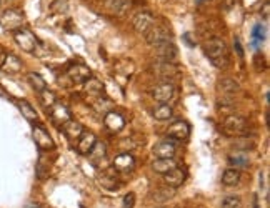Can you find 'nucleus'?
Returning a JSON list of instances; mask_svg holds the SVG:
<instances>
[{"mask_svg": "<svg viewBox=\"0 0 270 208\" xmlns=\"http://www.w3.org/2000/svg\"><path fill=\"white\" fill-rule=\"evenodd\" d=\"M204 52L208 60L217 68L227 67L228 50H227V43H225L222 38H210V40H207L204 43Z\"/></svg>", "mask_w": 270, "mask_h": 208, "instance_id": "obj_1", "label": "nucleus"}, {"mask_svg": "<svg viewBox=\"0 0 270 208\" xmlns=\"http://www.w3.org/2000/svg\"><path fill=\"white\" fill-rule=\"evenodd\" d=\"M0 25H2L4 30H18L24 25V13L18 8H5L0 13Z\"/></svg>", "mask_w": 270, "mask_h": 208, "instance_id": "obj_2", "label": "nucleus"}, {"mask_svg": "<svg viewBox=\"0 0 270 208\" xmlns=\"http://www.w3.org/2000/svg\"><path fill=\"white\" fill-rule=\"evenodd\" d=\"M14 40L24 52L32 53V52L37 50V45H38L37 37H35L30 30H27V28H18V30H15L14 32Z\"/></svg>", "mask_w": 270, "mask_h": 208, "instance_id": "obj_3", "label": "nucleus"}, {"mask_svg": "<svg viewBox=\"0 0 270 208\" xmlns=\"http://www.w3.org/2000/svg\"><path fill=\"white\" fill-rule=\"evenodd\" d=\"M224 130L228 135H244L247 132V120L242 115H228L224 120Z\"/></svg>", "mask_w": 270, "mask_h": 208, "instance_id": "obj_4", "label": "nucleus"}, {"mask_svg": "<svg viewBox=\"0 0 270 208\" xmlns=\"http://www.w3.org/2000/svg\"><path fill=\"white\" fill-rule=\"evenodd\" d=\"M32 137H34V140H35V143H37V147L40 148V150H54L55 148L54 138L50 137V133L45 130L44 125L35 123L34 130H32Z\"/></svg>", "mask_w": 270, "mask_h": 208, "instance_id": "obj_5", "label": "nucleus"}, {"mask_svg": "<svg viewBox=\"0 0 270 208\" xmlns=\"http://www.w3.org/2000/svg\"><path fill=\"white\" fill-rule=\"evenodd\" d=\"M145 40L152 47H158L165 42H172L170 40V32L165 27H160V25H154L150 28V30L145 33Z\"/></svg>", "mask_w": 270, "mask_h": 208, "instance_id": "obj_6", "label": "nucleus"}, {"mask_svg": "<svg viewBox=\"0 0 270 208\" xmlns=\"http://www.w3.org/2000/svg\"><path fill=\"white\" fill-rule=\"evenodd\" d=\"M154 25H155V17L150 12H138L132 20L134 30L140 33V35H145Z\"/></svg>", "mask_w": 270, "mask_h": 208, "instance_id": "obj_7", "label": "nucleus"}, {"mask_svg": "<svg viewBox=\"0 0 270 208\" xmlns=\"http://www.w3.org/2000/svg\"><path fill=\"white\" fill-rule=\"evenodd\" d=\"M167 135H168L170 140H177V142L187 140L188 135H190V125H188L187 122H184V120L174 122L172 125L168 127Z\"/></svg>", "mask_w": 270, "mask_h": 208, "instance_id": "obj_8", "label": "nucleus"}, {"mask_svg": "<svg viewBox=\"0 0 270 208\" xmlns=\"http://www.w3.org/2000/svg\"><path fill=\"white\" fill-rule=\"evenodd\" d=\"M67 75L74 83H84L92 77V72H90V68L87 65H84V63H72L67 70Z\"/></svg>", "mask_w": 270, "mask_h": 208, "instance_id": "obj_9", "label": "nucleus"}, {"mask_svg": "<svg viewBox=\"0 0 270 208\" xmlns=\"http://www.w3.org/2000/svg\"><path fill=\"white\" fill-rule=\"evenodd\" d=\"M50 117H52L54 123H57V125H65L68 120H72V113L65 105L62 103H57L55 102L52 107H50Z\"/></svg>", "mask_w": 270, "mask_h": 208, "instance_id": "obj_10", "label": "nucleus"}, {"mask_svg": "<svg viewBox=\"0 0 270 208\" xmlns=\"http://www.w3.org/2000/svg\"><path fill=\"white\" fill-rule=\"evenodd\" d=\"M185 178H187V173L182 167H175L174 170H170L168 173L164 175V182L165 185L170 187V188H178L184 185Z\"/></svg>", "mask_w": 270, "mask_h": 208, "instance_id": "obj_11", "label": "nucleus"}, {"mask_svg": "<svg viewBox=\"0 0 270 208\" xmlns=\"http://www.w3.org/2000/svg\"><path fill=\"white\" fill-rule=\"evenodd\" d=\"M154 48H155V55H157V58H160L162 62L172 63L175 58H177V47H175L172 42H165L162 45L154 47Z\"/></svg>", "mask_w": 270, "mask_h": 208, "instance_id": "obj_12", "label": "nucleus"}, {"mask_svg": "<svg viewBox=\"0 0 270 208\" xmlns=\"http://www.w3.org/2000/svg\"><path fill=\"white\" fill-rule=\"evenodd\" d=\"M152 95H154V98H155L157 102L165 103V102H168V100H172V98H174V95H175V87L172 85V83H168V82L160 83V85H157V87L154 88Z\"/></svg>", "mask_w": 270, "mask_h": 208, "instance_id": "obj_13", "label": "nucleus"}, {"mask_svg": "<svg viewBox=\"0 0 270 208\" xmlns=\"http://www.w3.org/2000/svg\"><path fill=\"white\" fill-rule=\"evenodd\" d=\"M134 167H135V158L130 155L128 152L120 153V155H117L114 158V168L118 172H124V173L132 172Z\"/></svg>", "mask_w": 270, "mask_h": 208, "instance_id": "obj_14", "label": "nucleus"}, {"mask_svg": "<svg viewBox=\"0 0 270 208\" xmlns=\"http://www.w3.org/2000/svg\"><path fill=\"white\" fill-rule=\"evenodd\" d=\"M104 125L107 127L110 132H120L125 127V120H124V117L120 115V113L110 110V112L105 113Z\"/></svg>", "mask_w": 270, "mask_h": 208, "instance_id": "obj_15", "label": "nucleus"}, {"mask_svg": "<svg viewBox=\"0 0 270 208\" xmlns=\"http://www.w3.org/2000/svg\"><path fill=\"white\" fill-rule=\"evenodd\" d=\"M95 142H97V137L94 135L92 132H84L78 138L77 143V152L82 153V155H88V152L92 150Z\"/></svg>", "mask_w": 270, "mask_h": 208, "instance_id": "obj_16", "label": "nucleus"}, {"mask_svg": "<svg viewBox=\"0 0 270 208\" xmlns=\"http://www.w3.org/2000/svg\"><path fill=\"white\" fill-rule=\"evenodd\" d=\"M175 143L172 140H162L154 147V155L157 158H174Z\"/></svg>", "mask_w": 270, "mask_h": 208, "instance_id": "obj_17", "label": "nucleus"}, {"mask_svg": "<svg viewBox=\"0 0 270 208\" xmlns=\"http://www.w3.org/2000/svg\"><path fill=\"white\" fill-rule=\"evenodd\" d=\"M0 68L7 73H17L22 70V62H20L15 55H12V53H7V55H4V58H2Z\"/></svg>", "mask_w": 270, "mask_h": 208, "instance_id": "obj_18", "label": "nucleus"}, {"mask_svg": "<svg viewBox=\"0 0 270 208\" xmlns=\"http://www.w3.org/2000/svg\"><path fill=\"white\" fill-rule=\"evenodd\" d=\"M175 167H178V165L174 158H157V160L152 163V170L155 173H162V175L168 173L170 170H174Z\"/></svg>", "mask_w": 270, "mask_h": 208, "instance_id": "obj_19", "label": "nucleus"}, {"mask_svg": "<svg viewBox=\"0 0 270 208\" xmlns=\"http://www.w3.org/2000/svg\"><path fill=\"white\" fill-rule=\"evenodd\" d=\"M64 127V133L65 137L68 138V140H75V138H80V135L84 133V127L82 123L75 122V120H68Z\"/></svg>", "mask_w": 270, "mask_h": 208, "instance_id": "obj_20", "label": "nucleus"}, {"mask_svg": "<svg viewBox=\"0 0 270 208\" xmlns=\"http://www.w3.org/2000/svg\"><path fill=\"white\" fill-rule=\"evenodd\" d=\"M107 7L115 15H124L132 7V0H107Z\"/></svg>", "mask_w": 270, "mask_h": 208, "instance_id": "obj_21", "label": "nucleus"}, {"mask_svg": "<svg viewBox=\"0 0 270 208\" xmlns=\"http://www.w3.org/2000/svg\"><path fill=\"white\" fill-rule=\"evenodd\" d=\"M152 70L157 73L160 77H172V75H177L178 70L174 63H168V62H160V63H155L152 67Z\"/></svg>", "mask_w": 270, "mask_h": 208, "instance_id": "obj_22", "label": "nucleus"}, {"mask_svg": "<svg viewBox=\"0 0 270 208\" xmlns=\"http://www.w3.org/2000/svg\"><path fill=\"white\" fill-rule=\"evenodd\" d=\"M105 155H107V147H105V143L104 142H95V145L92 150L88 152V158H90V162H94V163H100L105 158Z\"/></svg>", "mask_w": 270, "mask_h": 208, "instance_id": "obj_23", "label": "nucleus"}, {"mask_svg": "<svg viewBox=\"0 0 270 208\" xmlns=\"http://www.w3.org/2000/svg\"><path fill=\"white\" fill-rule=\"evenodd\" d=\"M240 178H242V175H240L238 168H227L222 175V183L227 187H235L240 183Z\"/></svg>", "mask_w": 270, "mask_h": 208, "instance_id": "obj_24", "label": "nucleus"}, {"mask_svg": "<svg viewBox=\"0 0 270 208\" xmlns=\"http://www.w3.org/2000/svg\"><path fill=\"white\" fill-rule=\"evenodd\" d=\"M218 90L224 93V95H235L238 90H240V87H238V83L232 80V78H224V80H220L218 82Z\"/></svg>", "mask_w": 270, "mask_h": 208, "instance_id": "obj_25", "label": "nucleus"}, {"mask_svg": "<svg viewBox=\"0 0 270 208\" xmlns=\"http://www.w3.org/2000/svg\"><path fill=\"white\" fill-rule=\"evenodd\" d=\"M84 90L88 93V95H102L104 90V83L98 80V78L90 77L87 82H84Z\"/></svg>", "mask_w": 270, "mask_h": 208, "instance_id": "obj_26", "label": "nucleus"}, {"mask_svg": "<svg viewBox=\"0 0 270 208\" xmlns=\"http://www.w3.org/2000/svg\"><path fill=\"white\" fill-rule=\"evenodd\" d=\"M18 108H20V112H22V115L27 118V120H30V122H37V118H38V115H37V110L30 105L28 102H25V100H20L18 102Z\"/></svg>", "mask_w": 270, "mask_h": 208, "instance_id": "obj_27", "label": "nucleus"}, {"mask_svg": "<svg viewBox=\"0 0 270 208\" xmlns=\"http://www.w3.org/2000/svg\"><path fill=\"white\" fill-rule=\"evenodd\" d=\"M172 115H174L172 107H170V105H165V103H162V105H158V107L154 110V118H155V120H158V122L168 120V118L172 117Z\"/></svg>", "mask_w": 270, "mask_h": 208, "instance_id": "obj_28", "label": "nucleus"}, {"mask_svg": "<svg viewBox=\"0 0 270 208\" xmlns=\"http://www.w3.org/2000/svg\"><path fill=\"white\" fill-rule=\"evenodd\" d=\"M28 82L30 85H32L37 92H44L45 88H47V82L44 80V77L40 75V73H35V72H30L28 73Z\"/></svg>", "mask_w": 270, "mask_h": 208, "instance_id": "obj_29", "label": "nucleus"}, {"mask_svg": "<svg viewBox=\"0 0 270 208\" xmlns=\"http://www.w3.org/2000/svg\"><path fill=\"white\" fill-rule=\"evenodd\" d=\"M220 208H242V198L238 195H227L222 198Z\"/></svg>", "mask_w": 270, "mask_h": 208, "instance_id": "obj_30", "label": "nucleus"}, {"mask_svg": "<svg viewBox=\"0 0 270 208\" xmlns=\"http://www.w3.org/2000/svg\"><path fill=\"white\" fill-rule=\"evenodd\" d=\"M228 163L230 165H234L235 168H244V167L248 165L250 160H248V157H245V155H230Z\"/></svg>", "mask_w": 270, "mask_h": 208, "instance_id": "obj_31", "label": "nucleus"}, {"mask_svg": "<svg viewBox=\"0 0 270 208\" xmlns=\"http://www.w3.org/2000/svg\"><path fill=\"white\" fill-rule=\"evenodd\" d=\"M40 102H42L45 107H52L54 103L57 102V97H55L54 92H50L45 88L44 92H40Z\"/></svg>", "mask_w": 270, "mask_h": 208, "instance_id": "obj_32", "label": "nucleus"}, {"mask_svg": "<svg viewBox=\"0 0 270 208\" xmlns=\"http://www.w3.org/2000/svg\"><path fill=\"white\" fill-rule=\"evenodd\" d=\"M264 40H265V28L262 25H255L252 30V42L255 45H258V43H262Z\"/></svg>", "mask_w": 270, "mask_h": 208, "instance_id": "obj_33", "label": "nucleus"}, {"mask_svg": "<svg viewBox=\"0 0 270 208\" xmlns=\"http://www.w3.org/2000/svg\"><path fill=\"white\" fill-rule=\"evenodd\" d=\"M235 148L237 150H252V148H255V142L252 138H238L235 142Z\"/></svg>", "mask_w": 270, "mask_h": 208, "instance_id": "obj_34", "label": "nucleus"}, {"mask_svg": "<svg viewBox=\"0 0 270 208\" xmlns=\"http://www.w3.org/2000/svg\"><path fill=\"white\" fill-rule=\"evenodd\" d=\"M174 197V193L170 190H157L154 193V200L155 202H167Z\"/></svg>", "mask_w": 270, "mask_h": 208, "instance_id": "obj_35", "label": "nucleus"}, {"mask_svg": "<svg viewBox=\"0 0 270 208\" xmlns=\"http://www.w3.org/2000/svg\"><path fill=\"white\" fill-rule=\"evenodd\" d=\"M122 207L124 208H134L135 207V193H127V195L124 197V202H122Z\"/></svg>", "mask_w": 270, "mask_h": 208, "instance_id": "obj_36", "label": "nucleus"}, {"mask_svg": "<svg viewBox=\"0 0 270 208\" xmlns=\"http://www.w3.org/2000/svg\"><path fill=\"white\" fill-rule=\"evenodd\" d=\"M234 45H235V50H237L238 55H240V57H244V48H242V45H240V38H235Z\"/></svg>", "mask_w": 270, "mask_h": 208, "instance_id": "obj_37", "label": "nucleus"}, {"mask_svg": "<svg viewBox=\"0 0 270 208\" xmlns=\"http://www.w3.org/2000/svg\"><path fill=\"white\" fill-rule=\"evenodd\" d=\"M190 37H192V35H190V33H185V35H184V40L187 42L188 45H192V47H194V45H195V42H192V40H190Z\"/></svg>", "mask_w": 270, "mask_h": 208, "instance_id": "obj_38", "label": "nucleus"}, {"mask_svg": "<svg viewBox=\"0 0 270 208\" xmlns=\"http://www.w3.org/2000/svg\"><path fill=\"white\" fill-rule=\"evenodd\" d=\"M25 208H40V207H38V205H34V203H32V205H27Z\"/></svg>", "mask_w": 270, "mask_h": 208, "instance_id": "obj_39", "label": "nucleus"}, {"mask_svg": "<svg viewBox=\"0 0 270 208\" xmlns=\"http://www.w3.org/2000/svg\"><path fill=\"white\" fill-rule=\"evenodd\" d=\"M2 58H4V53H2V50H0V63H2Z\"/></svg>", "mask_w": 270, "mask_h": 208, "instance_id": "obj_40", "label": "nucleus"}, {"mask_svg": "<svg viewBox=\"0 0 270 208\" xmlns=\"http://www.w3.org/2000/svg\"><path fill=\"white\" fill-rule=\"evenodd\" d=\"M0 2H2V0H0Z\"/></svg>", "mask_w": 270, "mask_h": 208, "instance_id": "obj_41", "label": "nucleus"}]
</instances>
